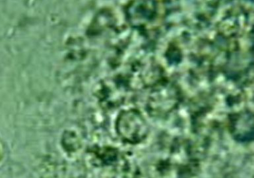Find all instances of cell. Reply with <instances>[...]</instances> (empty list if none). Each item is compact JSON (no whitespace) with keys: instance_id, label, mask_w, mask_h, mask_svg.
Here are the masks:
<instances>
[{"instance_id":"6da1fadb","label":"cell","mask_w":254,"mask_h":178,"mask_svg":"<svg viewBox=\"0 0 254 178\" xmlns=\"http://www.w3.org/2000/svg\"><path fill=\"white\" fill-rule=\"evenodd\" d=\"M4 153L3 145L2 144L1 141H0V161H1L2 158H3Z\"/></svg>"}]
</instances>
